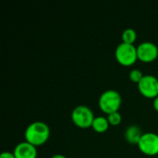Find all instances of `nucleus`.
<instances>
[{
    "label": "nucleus",
    "instance_id": "nucleus-5",
    "mask_svg": "<svg viewBox=\"0 0 158 158\" xmlns=\"http://www.w3.org/2000/svg\"><path fill=\"white\" fill-rule=\"evenodd\" d=\"M138 146L144 155L156 156L158 154V135L154 132L143 133Z\"/></svg>",
    "mask_w": 158,
    "mask_h": 158
},
{
    "label": "nucleus",
    "instance_id": "nucleus-6",
    "mask_svg": "<svg viewBox=\"0 0 158 158\" xmlns=\"http://www.w3.org/2000/svg\"><path fill=\"white\" fill-rule=\"evenodd\" d=\"M140 93L146 98H156L158 96V79L153 75L143 76L138 83Z\"/></svg>",
    "mask_w": 158,
    "mask_h": 158
},
{
    "label": "nucleus",
    "instance_id": "nucleus-3",
    "mask_svg": "<svg viewBox=\"0 0 158 158\" xmlns=\"http://www.w3.org/2000/svg\"><path fill=\"white\" fill-rule=\"evenodd\" d=\"M118 62L123 66H131L138 59L137 48L133 44L121 43L118 45L115 52Z\"/></svg>",
    "mask_w": 158,
    "mask_h": 158
},
{
    "label": "nucleus",
    "instance_id": "nucleus-7",
    "mask_svg": "<svg viewBox=\"0 0 158 158\" xmlns=\"http://www.w3.org/2000/svg\"><path fill=\"white\" fill-rule=\"evenodd\" d=\"M137 56L138 59L145 62L150 63L155 61L158 56V47L151 42H144L142 43L137 47Z\"/></svg>",
    "mask_w": 158,
    "mask_h": 158
},
{
    "label": "nucleus",
    "instance_id": "nucleus-13",
    "mask_svg": "<svg viewBox=\"0 0 158 158\" xmlns=\"http://www.w3.org/2000/svg\"><path fill=\"white\" fill-rule=\"evenodd\" d=\"M107 119H108L109 124H111L112 126H118L121 122V115L118 112H115V113L108 115Z\"/></svg>",
    "mask_w": 158,
    "mask_h": 158
},
{
    "label": "nucleus",
    "instance_id": "nucleus-16",
    "mask_svg": "<svg viewBox=\"0 0 158 158\" xmlns=\"http://www.w3.org/2000/svg\"><path fill=\"white\" fill-rule=\"evenodd\" d=\"M51 158H67L65 156H62V155H55L53 156Z\"/></svg>",
    "mask_w": 158,
    "mask_h": 158
},
{
    "label": "nucleus",
    "instance_id": "nucleus-14",
    "mask_svg": "<svg viewBox=\"0 0 158 158\" xmlns=\"http://www.w3.org/2000/svg\"><path fill=\"white\" fill-rule=\"evenodd\" d=\"M0 158H16L15 155L9 152H4L0 155Z\"/></svg>",
    "mask_w": 158,
    "mask_h": 158
},
{
    "label": "nucleus",
    "instance_id": "nucleus-4",
    "mask_svg": "<svg viewBox=\"0 0 158 158\" xmlns=\"http://www.w3.org/2000/svg\"><path fill=\"white\" fill-rule=\"evenodd\" d=\"M71 119L77 127L81 129H87L92 127L94 117L93 111L89 107L85 106H79L73 109L71 113Z\"/></svg>",
    "mask_w": 158,
    "mask_h": 158
},
{
    "label": "nucleus",
    "instance_id": "nucleus-12",
    "mask_svg": "<svg viewBox=\"0 0 158 158\" xmlns=\"http://www.w3.org/2000/svg\"><path fill=\"white\" fill-rule=\"evenodd\" d=\"M143 78V72L139 69H133L131 71L130 73V79L132 82H135V83H139L142 79Z\"/></svg>",
    "mask_w": 158,
    "mask_h": 158
},
{
    "label": "nucleus",
    "instance_id": "nucleus-15",
    "mask_svg": "<svg viewBox=\"0 0 158 158\" xmlns=\"http://www.w3.org/2000/svg\"><path fill=\"white\" fill-rule=\"evenodd\" d=\"M154 107L158 112V96L156 98H155V100H154Z\"/></svg>",
    "mask_w": 158,
    "mask_h": 158
},
{
    "label": "nucleus",
    "instance_id": "nucleus-2",
    "mask_svg": "<svg viewBox=\"0 0 158 158\" xmlns=\"http://www.w3.org/2000/svg\"><path fill=\"white\" fill-rule=\"evenodd\" d=\"M121 105V96L115 90H108L103 93L99 98V106L104 113L108 115L118 112Z\"/></svg>",
    "mask_w": 158,
    "mask_h": 158
},
{
    "label": "nucleus",
    "instance_id": "nucleus-8",
    "mask_svg": "<svg viewBox=\"0 0 158 158\" xmlns=\"http://www.w3.org/2000/svg\"><path fill=\"white\" fill-rule=\"evenodd\" d=\"M13 154L16 158H36L37 149L34 145L27 142H23L15 147Z\"/></svg>",
    "mask_w": 158,
    "mask_h": 158
},
{
    "label": "nucleus",
    "instance_id": "nucleus-9",
    "mask_svg": "<svg viewBox=\"0 0 158 158\" xmlns=\"http://www.w3.org/2000/svg\"><path fill=\"white\" fill-rule=\"evenodd\" d=\"M142 136V131L137 126H130L125 132V137L127 141L132 144H138Z\"/></svg>",
    "mask_w": 158,
    "mask_h": 158
},
{
    "label": "nucleus",
    "instance_id": "nucleus-10",
    "mask_svg": "<svg viewBox=\"0 0 158 158\" xmlns=\"http://www.w3.org/2000/svg\"><path fill=\"white\" fill-rule=\"evenodd\" d=\"M109 127V122L108 119L104 118V117H97L94 118L92 128L99 133H104L108 130Z\"/></svg>",
    "mask_w": 158,
    "mask_h": 158
},
{
    "label": "nucleus",
    "instance_id": "nucleus-11",
    "mask_svg": "<svg viewBox=\"0 0 158 158\" xmlns=\"http://www.w3.org/2000/svg\"><path fill=\"white\" fill-rule=\"evenodd\" d=\"M136 38H137V33L133 29H127L122 33V41L125 44H133L134 42L136 41Z\"/></svg>",
    "mask_w": 158,
    "mask_h": 158
},
{
    "label": "nucleus",
    "instance_id": "nucleus-1",
    "mask_svg": "<svg viewBox=\"0 0 158 158\" xmlns=\"http://www.w3.org/2000/svg\"><path fill=\"white\" fill-rule=\"evenodd\" d=\"M49 127L41 121H36L30 124L25 131L26 142L34 146H39L45 143L49 138Z\"/></svg>",
    "mask_w": 158,
    "mask_h": 158
}]
</instances>
